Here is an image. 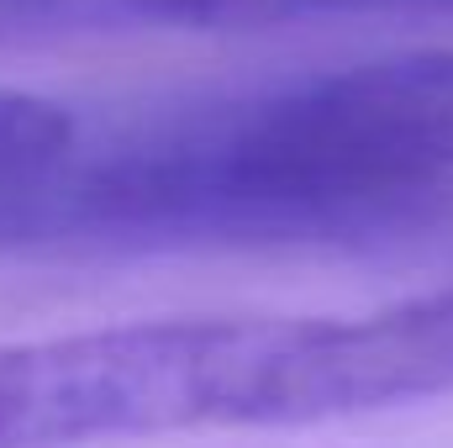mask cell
Returning <instances> with one entry per match:
<instances>
[{
  "mask_svg": "<svg viewBox=\"0 0 453 448\" xmlns=\"http://www.w3.org/2000/svg\"><path fill=\"white\" fill-rule=\"evenodd\" d=\"M443 16H453V0H0V48L132 32H280Z\"/></svg>",
  "mask_w": 453,
  "mask_h": 448,
  "instance_id": "1",
  "label": "cell"
},
{
  "mask_svg": "<svg viewBox=\"0 0 453 448\" xmlns=\"http://www.w3.org/2000/svg\"><path fill=\"white\" fill-rule=\"evenodd\" d=\"M80 112L48 96L0 90V196L48 169V158L74 137Z\"/></svg>",
  "mask_w": 453,
  "mask_h": 448,
  "instance_id": "2",
  "label": "cell"
}]
</instances>
